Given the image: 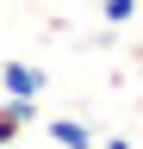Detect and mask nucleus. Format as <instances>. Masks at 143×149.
I'll return each instance as SVG.
<instances>
[{"label": "nucleus", "mask_w": 143, "mask_h": 149, "mask_svg": "<svg viewBox=\"0 0 143 149\" xmlns=\"http://www.w3.org/2000/svg\"><path fill=\"white\" fill-rule=\"evenodd\" d=\"M0 93H6V100H44L50 74L38 62H0Z\"/></svg>", "instance_id": "f257e3e1"}, {"label": "nucleus", "mask_w": 143, "mask_h": 149, "mask_svg": "<svg viewBox=\"0 0 143 149\" xmlns=\"http://www.w3.org/2000/svg\"><path fill=\"white\" fill-rule=\"evenodd\" d=\"M44 137H50V143H62V149H81V143H93L81 118H50V124H44Z\"/></svg>", "instance_id": "7ed1b4c3"}, {"label": "nucleus", "mask_w": 143, "mask_h": 149, "mask_svg": "<svg viewBox=\"0 0 143 149\" xmlns=\"http://www.w3.org/2000/svg\"><path fill=\"white\" fill-rule=\"evenodd\" d=\"M81 149H100V143H81Z\"/></svg>", "instance_id": "423d86ee"}, {"label": "nucleus", "mask_w": 143, "mask_h": 149, "mask_svg": "<svg viewBox=\"0 0 143 149\" xmlns=\"http://www.w3.org/2000/svg\"><path fill=\"white\" fill-rule=\"evenodd\" d=\"M100 149H131V143H124V137H106V143H100Z\"/></svg>", "instance_id": "39448f33"}, {"label": "nucleus", "mask_w": 143, "mask_h": 149, "mask_svg": "<svg viewBox=\"0 0 143 149\" xmlns=\"http://www.w3.org/2000/svg\"><path fill=\"white\" fill-rule=\"evenodd\" d=\"M100 13H106V25H131V19H137V0H100Z\"/></svg>", "instance_id": "20e7f679"}, {"label": "nucleus", "mask_w": 143, "mask_h": 149, "mask_svg": "<svg viewBox=\"0 0 143 149\" xmlns=\"http://www.w3.org/2000/svg\"><path fill=\"white\" fill-rule=\"evenodd\" d=\"M31 124H38V100H6L0 93V149H13Z\"/></svg>", "instance_id": "f03ea898"}]
</instances>
